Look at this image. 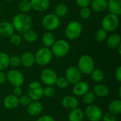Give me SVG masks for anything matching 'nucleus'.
<instances>
[{
	"mask_svg": "<svg viewBox=\"0 0 121 121\" xmlns=\"http://www.w3.org/2000/svg\"><path fill=\"white\" fill-rule=\"evenodd\" d=\"M11 23L14 30L20 33H23L24 31L31 28L33 26V21L27 13H19L13 16Z\"/></svg>",
	"mask_w": 121,
	"mask_h": 121,
	"instance_id": "f257e3e1",
	"label": "nucleus"
},
{
	"mask_svg": "<svg viewBox=\"0 0 121 121\" xmlns=\"http://www.w3.org/2000/svg\"><path fill=\"white\" fill-rule=\"evenodd\" d=\"M77 68L83 74H90L95 69V62L93 57L89 55H82L77 62Z\"/></svg>",
	"mask_w": 121,
	"mask_h": 121,
	"instance_id": "f03ea898",
	"label": "nucleus"
},
{
	"mask_svg": "<svg viewBox=\"0 0 121 121\" xmlns=\"http://www.w3.org/2000/svg\"><path fill=\"white\" fill-rule=\"evenodd\" d=\"M50 50L54 56L57 57H63L69 53L70 45L67 40L60 39L58 40H55Z\"/></svg>",
	"mask_w": 121,
	"mask_h": 121,
	"instance_id": "7ed1b4c3",
	"label": "nucleus"
},
{
	"mask_svg": "<svg viewBox=\"0 0 121 121\" xmlns=\"http://www.w3.org/2000/svg\"><path fill=\"white\" fill-rule=\"evenodd\" d=\"M34 56L36 64L40 66H45L51 62L53 55L49 48L43 47L38 50Z\"/></svg>",
	"mask_w": 121,
	"mask_h": 121,
	"instance_id": "20e7f679",
	"label": "nucleus"
},
{
	"mask_svg": "<svg viewBox=\"0 0 121 121\" xmlns=\"http://www.w3.org/2000/svg\"><path fill=\"white\" fill-rule=\"evenodd\" d=\"M82 33V25L81 23L77 21H72L69 22L65 30V33L67 39L76 40L78 38Z\"/></svg>",
	"mask_w": 121,
	"mask_h": 121,
	"instance_id": "39448f33",
	"label": "nucleus"
},
{
	"mask_svg": "<svg viewBox=\"0 0 121 121\" xmlns=\"http://www.w3.org/2000/svg\"><path fill=\"white\" fill-rule=\"evenodd\" d=\"M119 26V18L118 16L108 13L101 21V26L106 32H113Z\"/></svg>",
	"mask_w": 121,
	"mask_h": 121,
	"instance_id": "423d86ee",
	"label": "nucleus"
},
{
	"mask_svg": "<svg viewBox=\"0 0 121 121\" xmlns=\"http://www.w3.org/2000/svg\"><path fill=\"white\" fill-rule=\"evenodd\" d=\"M60 24V18L55 13H48L42 19V26L48 31L55 30Z\"/></svg>",
	"mask_w": 121,
	"mask_h": 121,
	"instance_id": "0eeeda50",
	"label": "nucleus"
},
{
	"mask_svg": "<svg viewBox=\"0 0 121 121\" xmlns=\"http://www.w3.org/2000/svg\"><path fill=\"white\" fill-rule=\"evenodd\" d=\"M43 87L39 82L33 81L28 84L27 89L28 96L32 101H40L43 96Z\"/></svg>",
	"mask_w": 121,
	"mask_h": 121,
	"instance_id": "6e6552de",
	"label": "nucleus"
},
{
	"mask_svg": "<svg viewBox=\"0 0 121 121\" xmlns=\"http://www.w3.org/2000/svg\"><path fill=\"white\" fill-rule=\"evenodd\" d=\"M103 114L102 109L93 104L88 105L84 111V116H86L89 121H101Z\"/></svg>",
	"mask_w": 121,
	"mask_h": 121,
	"instance_id": "1a4fd4ad",
	"label": "nucleus"
},
{
	"mask_svg": "<svg viewBox=\"0 0 121 121\" xmlns=\"http://www.w3.org/2000/svg\"><path fill=\"white\" fill-rule=\"evenodd\" d=\"M6 80L9 83L13 86H21L25 81L23 74L17 69H11L6 74Z\"/></svg>",
	"mask_w": 121,
	"mask_h": 121,
	"instance_id": "9d476101",
	"label": "nucleus"
},
{
	"mask_svg": "<svg viewBox=\"0 0 121 121\" xmlns=\"http://www.w3.org/2000/svg\"><path fill=\"white\" fill-rule=\"evenodd\" d=\"M42 82L46 86H54L57 79L56 72L50 68H45L43 69L40 74Z\"/></svg>",
	"mask_w": 121,
	"mask_h": 121,
	"instance_id": "9b49d317",
	"label": "nucleus"
},
{
	"mask_svg": "<svg viewBox=\"0 0 121 121\" xmlns=\"http://www.w3.org/2000/svg\"><path fill=\"white\" fill-rule=\"evenodd\" d=\"M82 73L77 67L70 66L65 70V77L67 79L68 82L71 84H74L82 80Z\"/></svg>",
	"mask_w": 121,
	"mask_h": 121,
	"instance_id": "f8f14e48",
	"label": "nucleus"
},
{
	"mask_svg": "<svg viewBox=\"0 0 121 121\" xmlns=\"http://www.w3.org/2000/svg\"><path fill=\"white\" fill-rule=\"evenodd\" d=\"M61 104H62V107L64 108H65L66 110L71 111L72 109L78 108L79 103L78 99L75 96L67 95L62 98Z\"/></svg>",
	"mask_w": 121,
	"mask_h": 121,
	"instance_id": "ddd939ff",
	"label": "nucleus"
},
{
	"mask_svg": "<svg viewBox=\"0 0 121 121\" xmlns=\"http://www.w3.org/2000/svg\"><path fill=\"white\" fill-rule=\"evenodd\" d=\"M89 91V85L85 82L80 80L77 83L73 84L72 93L75 96H82L85 93Z\"/></svg>",
	"mask_w": 121,
	"mask_h": 121,
	"instance_id": "4468645a",
	"label": "nucleus"
},
{
	"mask_svg": "<svg viewBox=\"0 0 121 121\" xmlns=\"http://www.w3.org/2000/svg\"><path fill=\"white\" fill-rule=\"evenodd\" d=\"M43 110V106L40 101H32L27 106V112L30 116H40Z\"/></svg>",
	"mask_w": 121,
	"mask_h": 121,
	"instance_id": "2eb2a0df",
	"label": "nucleus"
},
{
	"mask_svg": "<svg viewBox=\"0 0 121 121\" xmlns=\"http://www.w3.org/2000/svg\"><path fill=\"white\" fill-rule=\"evenodd\" d=\"M31 8L36 11H45L50 6V0H30Z\"/></svg>",
	"mask_w": 121,
	"mask_h": 121,
	"instance_id": "dca6fc26",
	"label": "nucleus"
},
{
	"mask_svg": "<svg viewBox=\"0 0 121 121\" xmlns=\"http://www.w3.org/2000/svg\"><path fill=\"white\" fill-rule=\"evenodd\" d=\"M14 28L11 23L3 21L0 23V36L3 38H9L14 33Z\"/></svg>",
	"mask_w": 121,
	"mask_h": 121,
	"instance_id": "f3484780",
	"label": "nucleus"
},
{
	"mask_svg": "<svg viewBox=\"0 0 121 121\" xmlns=\"http://www.w3.org/2000/svg\"><path fill=\"white\" fill-rule=\"evenodd\" d=\"M3 104L6 109H9V110L15 109L19 106L18 98L13 94L8 95L4 98Z\"/></svg>",
	"mask_w": 121,
	"mask_h": 121,
	"instance_id": "a211bd4d",
	"label": "nucleus"
},
{
	"mask_svg": "<svg viewBox=\"0 0 121 121\" xmlns=\"http://www.w3.org/2000/svg\"><path fill=\"white\" fill-rule=\"evenodd\" d=\"M20 58H21V65L27 68L33 67L35 63V56L30 52H25L24 53L22 54Z\"/></svg>",
	"mask_w": 121,
	"mask_h": 121,
	"instance_id": "6ab92c4d",
	"label": "nucleus"
},
{
	"mask_svg": "<svg viewBox=\"0 0 121 121\" xmlns=\"http://www.w3.org/2000/svg\"><path fill=\"white\" fill-rule=\"evenodd\" d=\"M91 9L96 13H102L108 8L107 0H92L91 2Z\"/></svg>",
	"mask_w": 121,
	"mask_h": 121,
	"instance_id": "aec40b11",
	"label": "nucleus"
},
{
	"mask_svg": "<svg viewBox=\"0 0 121 121\" xmlns=\"http://www.w3.org/2000/svg\"><path fill=\"white\" fill-rule=\"evenodd\" d=\"M93 92L96 95V96L103 98V97L107 96L109 94L110 90L107 85H106L104 84L99 83L94 87Z\"/></svg>",
	"mask_w": 121,
	"mask_h": 121,
	"instance_id": "412c9836",
	"label": "nucleus"
},
{
	"mask_svg": "<svg viewBox=\"0 0 121 121\" xmlns=\"http://www.w3.org/2000/svg\"><path fill=\"white\" fill-rule=\"evenodd\" d=\"M110 13L119 16L121 14V0H111L108 1V8Z\"/></svg>",
	"mask_w": 121,
	"mask_h": 121,
	"instance_id": "4be33fe9",
	"label": "nucleus"
},
{
	"mask_svg": "<svg viewBox=\"0 0 121 121\" xmlns=\"http://www.w3.org/2000/svg\"><path fill=\"white\" fill-rule=\"evenodd\" d=\"M84 113L79 108L69 111L68 114V121H83L84 119Z\"/></svg>",
	"mask_w": 121,
	"mask_h": 121,
	"instance_id": "5701e85b",
	"label": "nucleus"
},
{
	"mask_svg": "<svg viewBox=\"0 0 121 121\" xmlns=\"http://www.w3.org/2000/svg\"><path fill=\"white\" fill-rule=\"evenodd\" d=\"M106 45L109 48L116 49L121 45V38L119 34H112L106 40Z\"/></svg>",
	"mask_w": 121,
	"mask_h": 121,
	"instance_id": "b1692460",
	"label": "nucleus"
},
{
	"mask_svg": "<svg viewBox=\"0 0 121 121\" xmlns=\"http://www.w3.org/2000/svg\"><path fill=\"white\" fill-rule=\"evenodd\" d=\"M108 109L109 113L114 114L116 116H118L121 113V99H115L112 101L108 106Z\"/></svg>",
	"mask_w": 121,
	"mask_h": 121,
	"instance_id": "393cba45",
	"label": "nucleus"
},
{
	"mask_svg": "<svg viewBox=\"0 0 121 121\" xmlns=\"http://www.w3.org/2000/svg\"><path fill=\"white\" fill-rule=\"evenodd\" d=\"M55 42V37L51 31L45 32L42 37V43L46 48H51Z\"/></svg>",
	"mask_w": 121,
	"mask_h": 121,
	"instance_id": "a878e982",
	"label": "nucleus"
},
{
	"mask_svg": "<svg viewBox=\"0 0 121 121\" xmlns=\"http://www.w3.org/2000/svg\"><path fill=\"white\" fill-rule=\"evenodd\" d=\"M23 40H25V41L32 43L37 40L38 33L34 30L30 28L23 33Z\"/></svg>",
	"mask_w": 121,
	"mask_h": 121,
	"instance_id": "bb28decb",
	"label": "nucleus"
},
{
	"mask_svg": "<svg viewBox=\"0 0 121 121\" xmlns=\"http://www.w3.org/2000/svg\"><path fill=\"white\" fill-rule=\"evenodd\" d=\"M90 74L91 76V79L98 84L102 82L105 77L104 72L99 69H94Z\"/></svg>",
	"mask_w": 121,
	"mask_h": 121,
	"instance_id": "cd10ccee",
	"label": "nucleus"
},
{
	"mask_svg": "<svg viewBox=\"0 0 121 121\" xmlns=\"http://www.w3.org/2000/svg\"><path fill=\"white\" fill-rule=\"evenodd\" d=\"M10 56L3 52H0V71L6 69L9 66Z\"/></svg>",
	"mask_w": 121,
	"mask_h": 121,
	"instance_id": "c85d7f7f",
	"label": "nucleus"
},
{
	"mask_svg": "<svg viewBox=\"0 0 121 121\" xmlns=\"http://www.w3.org/2000/svg\"><path fill=\"white\" fill-rule=\"evenodd\" d=\"M55 15L59 17V18H62L64 17L65 16L67 15V12H68V8L66 4H59L56 6L55 7Z\"/></svg>",
	"mask_w": 121,
	"mask_h": 121,
	"instance_id": "c756f323",
	"label": "nucleus"
},
{
	"mask_svg": "<svg viewBox=\"0 0 121 121\" xmlns=\"http://www.w3.org/2000/svg\"><path fill=\"white\" fill-rule=\"evenodd\" d=\"M96 95L93 91H87L82 96V101L86 105L92 104L96 100Z\"/></svg>",
	"mask_w": 121,
	"mask_h": 121,
	"instance_id": "7c9ffc66",
	"label": "nucleus"
},
{
	"mask_svg": "<svg viewBox=\"0 0 121 121\" xmlns=\"http://www.w3.org/2000/svg\"><path fill=\"white\" fill-rule=\"evenodd\" d=\"M18 9L21 13H27L32 9L30 2L29 0H21L18 4Z\"/></svg>",
	"mask_w": 121,
	"mask_h": 121,
	"instance_id": "2f4dec72",
	"label": "nucleus"
},
{
	"mask_svg": "<svg viewBox=\"0 0 121 121\" xmlns=\"http://www.w3.org/2000/svg\"><path fill=\"white\" fill-rule=\"evenodd\" d=\"M107 33H108V32H106L103 28L99 29L98 30H96V32L94 34V39H95V40L96 42H98V43L104 42L105 40H106Z\"/></svg>",
	"mask_w": 121,
	"mask_h": 121,
	"instance_id": "473e14b6",
	"label": "nucleus"
},
{
	"mask_svg": "<svg viewBox=\"0 0 121 121\" xmlns=\"http://www.w3.org/2000/svg\"><path fill=\"white\" fill-rule=\"evenodd\" d=\"M43 96L46 98H52L55 94V89L53 86H46L45 87H43Z\"/></svg>",
	"mask_w": 121,
	"mask_h": 121,
	"instance_id": "72a5a7b5",
	"label": "nucleus"
},
{
	"mask_svg": "<svg viewBox=\"0 0 121 121\" xmlns=\"http://www.w3.org/2000/svg\"><path fill=\"white\" fill-rule=\"evenodd\" d=\"M55 84L60 89H66L69 86V83L65 77H59L56 80Z\"/></svg>",
	"mask_w": 121,
	"mask_h": 121,
	"instance_id": "f704fd0d",
	"label": "nucleus"
},
{
	"mask_svg": "<svg viewBox=\"0 0 121 121\" xmlns=\"http://www.w3.org/2000/svg\"><path fill=\"white\" fill-rule=\"evenodd\" d=\"M79 14L83 19H88L91 15V10L88 6L81 7L79 11Z\"/></svg>",
	"mask_w": 121,
	"mask_h": 121,
	"instance_id": "c9c22d12",
	"label": "nucleus"
},
{
	"mask_svg": "<svg viewBox=\"0 0 121 121\" xmlns=\"http://www.w3.org/2000/svg\"><path fill=\"white\" fill-rule=\"evenodd\" d=\"M18 101H19V104L21 105L22 106H28L32 101L31 99L28 95H23V94L18 98Z\"/></svg>",
	"mask_w": 121,
	"mask_h": 121,
	"instance_id": "e433bc0d",
	"label": "nucleus"
},
{
	"mask_svg": "<svg viewBox=\"0 0 121 121\" xmlns=\"http://www.w3.org/2000/svg\"><path fill=\"white\" fill-rule=\"evenodd\" d=\"M10 42L13 45H19L22 42V38L18 34H12L10 37Z\"/></svg>",
	"mask_w": 121,
	"mask_h": 121,
	"instance_id": "4c0bfd02",
	"label": "nucleus"
},
{
	"mask_svg": "<svg viewBox=\"0 0 121 121\" xmlns=\"http://www.w3.org/2000/svg\"><path fill=\"white\" fill-rule=\"evenodd\" d=\"M21 65V58L16 55L10 57L9 59V65H11L13 67H18Z\"/></svg>",
	"mask_w": 121,
	"mask_h": 121,
	"instance_id": "58836bf2",
	"label": "nucleus"
},
{
	"mask_svg": "<svg viewBox=\"0 0 121 121\" xmlns=\"http://www.w3.org/2000/svg\"><path fill=\"white\" fill-rule=\"evenodd\" d=\"M102 121H117V118L116 116L114 114H112L111 113H107L105 114H103L102 118H101Z\"/></svg>",
	"mask_w": 121,
	"mask_h": 121,
	"instance_id": "ea45409f",
	"label": "nucleus"
},
{
	"mask_svg": "<svg viewBox=\"0 0 121 121\" xmlns=\"http://www.w3.org/2000/svg\"><path fill=\"white\" fill-rule=\"evenodd\" d=\"M75 1L77 4L81 8V7H85L89 6L92 0H75Z\"/></svg>",
	"mask_w": 121,
	"mask_h": 121,
	"instance_id": "a19ab883",
	"label": "nucleus"
},
{
	"mask_svg": "<svg viewBox=\"0 0 121 121\" xmlns=\"http://www.w3.org/2000/svg\"><path fill=\"white\" fill-rule=\"evenodd\" d=\"M36 121H56L53 117L49 115H43L37 118Z\"/></svg>",
	"mask_w": 121,
	"mask_h": 121,
	"instance_id": "79ce46f5",
	"label": "nucleus"
},
{
	"mask_svg": "<svg viewBox=\"0 0 121 121\" xmlns=\"http://www.w3.org/2000/svg\"><path fill=\"white\" fill-rule=\"evenodd\" d=\"M23 94V90L21 86H16L13 89V95L19 98Z\"/></svg>",
	"mask_w": 121,
	"mask_h": 121,
	"instance_id": "37998d69",
	"label": "nucleus"
},
{
	"mask_svg": "<svg viewBox=\"0 0 121 121\" xmlns=\"http://www.w3.org/2000/svg\"><path fill=\"white\" fill-rule=\"evenodd\" d=\"M115 77L118 82H121V66L118 67L115 72Z\"/></svg>",
	"mask_w": 121,
	"mask_h": 121,
	"instance_id": "c03bdc74",
	"label": "nucleus"
},
{
	"mask_svg": "<svg viewBox=\"0 0 121 121\" xmlns=\"http://www.w3.org/2000/svg\"><path fill=\"white\" fill-rule=\"evenodd\" d=\"M6 81V74L3 72L0 71V85L4 84Z\"/></svg>",
	"mask_w": 121,
	"mask_h": 121,
	"instance_id": "a18cd8bd",
	"label": "nucleus"
},
{
	"mask_svg": "<svg viewBox=\"0 0 121 121\" xmlns=\"http://www.w3.org/2000/svg\"><path fill=\"white\" fill-rule=\"evenodd\" d=\"M116 49H118V54H119V55H121V45H119V46H118V47L116 48Z\"/></svg>",
	"mask_w": 121,
	"mask_h": 121,
	"instance_id": "49530a36",
	"label": "nucleus"
},
{
	"mask_svg": "<svg viewBox=\"0 0 121 121\" xmlns=\"http://www.w3.org/2000/svg\"><path fill=\"white\" fill-rule=\"evenodd\" d=\"M118 96H119V99H121V86L119 87V90H118Z\"/></svg>",
	"mask_w": 121,
	"mask_h": 121,
	"instance_id": "de8ad7c7",
	"label": "nucleus"
},
{
	"mask_svg": "<svg viewBox=\"0 0 121 121\" xmlns=\"http://www.w3.org/2000/svg\"><path fill=\"white\" fill-rule=\"evenodd\" d=\"M5 1H6V2H10V1H11L12 0H4Z\"/></svg>",
	"mask_w": 121,
	"mask_h": 121,
	"instance_id": "09e8293b",
	"label": "nucleus"
},
{
	"mask_svg": "<svg viewBox=\"0 0 121 121\" xmlns=\"http://www.w3.org/2000/svg\"><path fill=\"white\" fill-rule=\"evenodd\" d=\"M1 6H0V13H1Z\"/></svg>",
	"mask_w": 121,
	"mask_h": 121,
	"instance_id": "8fccbe9b",
	"label": "nucleus"
},
{
	"mask_svg": "<svg viewBox=\"0 0 121 121\" xmlns=\"http://www.w3.org/2000/svg\"><path fill=\"white\" fill-rule=\"evenodd\" d=\"M0 104H1V98H0Z\"/></svg>",
	"mask_w": 121,
	"mask_h": 121,
	"instance_id": "3c124183",
	"label": "nucleus"
},
{
	"mask_svg": "<svg viewBox=\"0 0 121 121\" xmlns=\"http://www.w3.org/2000/svg\"><path fill=\"white\" fill-rule=\"evenodd\" d=\"M107 1H111V0H107Z\"/></svg>",
	"mask_w": 121,
	"mask_h": 121,
	"instance_id": "603ef678",
	"label": "nucleus"
}]
</instances>
